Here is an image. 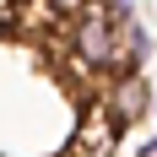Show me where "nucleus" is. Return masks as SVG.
<instances>
[{
	"label": "nucleus",
	"instance_id": "f257e3e1",
	"mask_svg": "<svg viewBox=\"0 0 157 157\" xmlns=\"http://www.w3.org/2000/svg\"><path fill=\"white\" fill-rule=\"evenodd\" d=\"M65 60H71V71H81V76L92 81V87H109L114 76H125V49H119V22L114 16H103V6L92 0V11L76 16L71 27H65Z\"/></svg>",
	"mask_w": 157,
	"mask_h": 157
},
{
	"label": "nucleus",
	"instance_id": "f03ea898",
	"mask_svg": "<svg viewBox=\"0 0 157 157\" xmlns=\"http://www.w3.org/2000/svg\"><path fill=\"white\" fill-rule=\"evenodd\" d=\"M98 103L114 114V125L130 130V125H141L146 114L157 109V92H152V81L141 76V71H125V76H114L103 92H98Z\"/></svg>",
	"mask_w": 157,
	"mask_h": 157
},
{
	"label": "nucleus",
	"instance_id": "7ed1b4c3",
	"mask_svg": "<svg viewBox=\"0 0 157 157\" xmlns=\"http://www.w3.org/2000/svg\"><path fill=\"white\" fill-rule=\"evenodd\" d=\"M114 141H119L114 114L103 109L98 98H87V103H81V119H76V141H71V152H65V157H109Z\"/></svg>",
	"mask_w": 157,
	"mask_h": 157
},
{
	"label": "nucleus",
	"instance_id": "20e7f679",
	"mask_svg": "<svg viewBox=\"0 0 157 157\" xmlns=\"http://www.w3.org/2000/svg\"><path fill=\"white\" fill-rule=\"evenodd\" d=\"M119 49H125V65L130 71H141V60L152 54V38H146V27L130 16V22H119Z\"/></svg>",
	"mask_w": 157,
	"mask_h": 157
},
{
	"label": "nucleus",
	"instance_id": "39448f33",
	"mask_svg": "<svg viewBox=\"0 0 157 157\" xmlns=\"http://www.w3.org/2000/svg\"><path fill=\"white\" fill-rule=\"evenodd\" d=\"M27 6L44 16V22H60V27H71L76 16H87V11H92V0H27Z\"/></svg>",
	"mask_w": 157,
	"mask_h": 157
},
{
	"label": "nucleus",
	"instance_id": "423d86ee",
	"mask_svg": "<svg viewBox=\"0 0 157 157\" xmlns=\"http://www.w3.org/2000/svg\"><path fill=\"white\" fill-rule=\"evenodd\" d=\"M103 6V16H114V22H130L136 16V0H98Z\"/></svg>",
	"mask_w": 157,
	"mask_h": 157
},
{
	"label": "nucleus",
	"instance_id": "0eeeda50",
	"mask_svg": "<svg viewBox=\"0 0 157 157\" xmlns=\"http://www.w3.org/2000/svg\"><path fill=\"white\" fill-rule=\"evenodd\" d=\"M136 157H157V136H146V141L136 146Z\"/></svg>",
	"mask_w": 157,
	"mask_h": 157
},
{
	"label": "nucleus",
	"instance_id": "6e6552de",
	"mask_svg": "<svg viewBox=\"0 0 157 157\" xmlns=\"http://www.w3.org/2000/svg\"><path fill=\"white\" fill-rule=\"evenodd\" d=\"M0 6H22V0H0Z\"/></svg>",
	"mask_w": 157,
	"mask_h": 157
},
{
	"label": "nucleus",
	"instance_id": "1a4fd4ad",
	"mask_svg": "<svg viewBox=\"0 0 157 157\" xmlns=\"http://www.w3.org/2000/svg\"><path fill=\"white\" fill-rule=\"evenodd\" d=\"M152 114H157V109H152Z\"/></svg>",
	"mask_w": 157,
	"mask_h": 157
}]
</instances>
